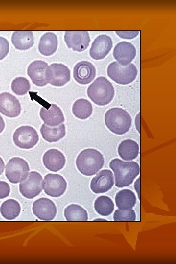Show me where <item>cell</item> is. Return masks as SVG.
Instances as JSON below:
<instances>
[{"label": "cell", "instance_id": "cell-1", "mask_svg": "<svg viewBox=\"0 0 176 264\" xmlns=\"http://www.w3.org/2000/svg\"><path fill=\"white\" fill-rule=\"evenodd\" d=\"M109 167L113 172L115 186L118 188L131 185L140 173L138 164L133 161H124L114 158L110 162Z\"/></svg>", "mask_w": 176, "mask_h": 264}, {"label": "cell", "instance_id": "cell-2", "mask_svg": "<svg viewBox=\"0 0 176 264\" xmlns=\"http://www.w3.org/2000/svg\"><path fill=\"white\" fill-rule=\"evenodd\" d=\"M103 155L94 149H86L77 155L76 166L78 171L85 176H92L99 171L104 165Z\"/></svg>", "mask_w": 176, "mask_h": 264}, {"label": "cell", "instance_id": "cell-3", "mask_svg": "<svg viewBox=\"0 0 176 264\" xmlns=\"http://www.w3.org/2000/svg\"><path fill=\"white\" fill-rule=\"evenodd\" d=\"M87 95L95 105L104 106L109 104L114 96L112 84L105 77L97 78L88 88Z\"/></svg>", "mask_w": 176, "mask_h": 264}, {"label": "cell", "instance_id": "cell-4", "mask_svg": "<svg viewBox=\"0 0 176 264\" xmlns=\"http://www.w3.org/2000/svg\"><path fill=\"white\" fill-rule=\"evenodd\" d=\"M132 120L129 112L119 108L110 109L104 116L106 126L116 135H123L128 132L132 126Z\"/></svg>", "mask_w": 176, "mask_h": 264}, {"label": "cell", "instance_id": "cell-5", "mask_svg": "<svg viewBox=\"0 0 176 264\" xmlns=\"http://www.w3.org/2000/svg\"><path fill=\"white\" fill-rule=\"evenodd\" d=\"M107 73L108 77L116 84L126 85L134 81L138 71L133 64L122 66L117 62H113L108 66Z\"/></svg>", "mask_w": 176, "mask_h": 264}, {"label": "cell", "instance_id": "cell-6", "mask_svg": "<svg viewBox=\"0 0 176 264\" xmlns=\"http://www.w3.org/2000/svg\"><path fill=\"white\" fill-rule=\"evenodd\" d=\"M29 171V166L26 161L20 157H14L7 163L5 175L10 182L17 184L26 178Z\"/></svg>", "mask_w": 176, "mask_h": 264}, {"label": "cell", "instance_id": "cell-7", "mask_svg": "<svg viewBox=\"0 0 176 264\" xmlns=\"http://www.w3.org/2000/svg\"><path fill=\"white\" fill-rule=\"evenodd\" d=\"M43 182L42 176L39 173L30 172L26 178L20 183V192L26 198H33L42 192Z\"/></svg>", "mask_w": 176, "mask_h": 264}, {"label": "cell", "instance_id": "cell-8", "mask_svg": "<svg viewBox=\"0 0 176 264\" xmlns=\"http://www.w3.org/2000/svg\"><path fill=\"white\" fill-rule=\"evenodd\" d=\"M45 76L47 84L55 87H62L69 82L70 71L65 65L53 63L46 68Z\"/></svg>", "mask_w": 176, "mask_h": 264}, {"label": "cell", "instance_id": "cell-9", "mask_svg": "<svg viewBox=\"0 0 176 264\" xmlns=\"http://www.w3.org/2000/svg\"><path fill=\"white\" fill-rule=\"evenodd\" d=\"M13 139L14 144L22 149H30L39 141V135L36 130L29 126L20 127L15 131Z\"/></svg>", "mask_w": 176, "mask_h": 264}, {"label": "cell", "instance_id": "cell-10", "mask_svg": "<svg viewBox=\"0 0 176 264\" xmlns=\"http://www.w3.org/2000/svg\"><path fill=\"white\" fill-rule=\"evenodd\" d=\"M43 188L47 196L58 198L63 196L67 188V182L59 174H48L44 176Z\"/></svg>", "mask_w": 176, "mask_h": 264}, {"label": "cell", "instance_id": "cell-11", "mask_svg": "<svg viewBox=\"0 0 176 264\" xmlns=\"http://www.w3.org/2000/svg\"><path fill=\"white\" fill-rule=\"evenodd\" d=\"M64 41L68 48L81 52L87 49L90 39L88 31H67L65 33Z\"/></svg>", "mask_w": 176, "mask_h": 264}, {"label": "cell", "instance_id": "cell-12", "mask_svg": "<svg viewBox=\"0 0 176 264\" xmlns=\"http://www.w3.org/2000/svg\"><path fill=\"white\" fill-rule=\"evenodd\" d=\"M32 210L33 214L42 220H52L57 214V207L54 202L46 198H41L34 201Z\"/></svg>", "mask_w": 176, "mask_h": 264}, {"label": "cell", "instance_id": "cell-13", "mask_svg": "<svg viewBox=\"0 0 176 264\" xmlns=\"http://www.w3.org/2000/svg\"><path fill=\"white\" fill-rule=\"evenodd\" d=\"M114 184L113 175L108 169L102 170L91 180L90 188L95 194H103L110 191Z\"/></svg>", "mask_w": 176, "mask_h": 264}, {"label": "cell", "instance_id": "cell-14", "mask_svg": "<svg viewBox=\"0 0 176 264\" xmlns=\"http://www.w3.org/2000/svg\"><path fill=\"white\" fill-rule=\"evenodd\" d=\"M112 47L111 38L106 35H100L95 38L89 50L90 57L95 60L105 59Z\"/></svg>", "mask_w": 176, "mask_h": 264}, {"label": "cell", "instance_id": "cell-15", "mask_svg": "<svg viewBox=\"0 0 176 264\" xmlns=\"http://www.w3.org/2000/svg\"><path fill=\"white\" fill-rule=\"evenodd\" d=\"M95 76V67L89 62H79L73 67V77L75 81L79 84H88L94 80Z\"/></svg>", "mask_w": 176, "mask_h": 264}, {"label": "cell", "instance_id": "cell-16", "mask_svg": "<svg viewBox=\"0 0 176 264\" xmlns=\"http://www.w3.org/2000/svg\"><path fill=\"white\" fill-rule=\"evenodd\" d=\"M136 54V48L134 45L126 41L117 43L113 50L114 59L122 66L131 64L135 58Z\"/></svg>", "mask_w": 176, "mask_h": 264}, {"label": "cell", "instance_id": "cell-17", "mask_svg": "<svg viewBox=\"0 0 176 264\" xmlns=\"http://www.w3.org/2000/svg\"><path fill=\"white\" fill-rule=\"evenodd\" d=\"M0 112L9 118L19 116L21 112V106L19 100L8 92L0 93Z\"/></svg>", "mask_w": 176, "mask_h": 264}, {"label": "cell", "instance_id": "cell-18", "mask_svg": "<svg viewBox=\"0 0 176 264\" xmlns=\"http://www.w3.org/2000/svg\"><path fill=\"white\" fill-rule=\"evenodd\" d=\"M42 160L45 168L53 172L62 170L66 162L64 154L55 149H51L46 151L43 155Z\"/></svg>", "mask_w": 176, "mask_h": 264}, {"label": "cell", "instance_id": "cell-19", "mask_svg": "<svg viewBox=\"0 0 176 264\" xmlns=\"http://www.w3.org/2000/svg\"><path fill=\"white\" fill-rule=\"evenodd\" d=\"M47 66L48 64L41 60L35 61L29 64L27 74L33 84L38 87H43L47 84L45 76Z\"/></svg>", "mask_w": 176, "mask_h": 264}, {"label": "cell", "instance_id": "cell-20", "mask_svg": "<svg viewBox=\"0 0 176 264\" xmlns=\"http://www.w3.org/2000/svg\"><path fill=\"white\" fill-rule=\"evenodd\" d=\"M40 116L44 123L49 126H57L65 121L62 110L55 104H51L47 108L42 107Z\"/></svg>", "mask_w": 176, "mask_h": 264}, {"label": "cell", "instance_id": "cell-21", "mask_svg": "<svg viewBox=\"0 0 176 264\" xmlns=\"http://www.w3.org/2000/svg\"><path fill=\"white\" fill-rule=\"evenodd\" d=\"M58 47V38L56 34L47 32L42 36L38 44L39 52L44 56L52 55Z\"/></svg>", "mask_w": 176, "mask_h": 264}, {"label": "cell", "instance_id": "cell-22", "mask_svg": "<svg viewBox=\"0 0 176 264\" xmlns=\"http://www.w3.org/2000/svg\"><path fill=\"white\" fill-rule=\"evenodd\" d=\"M40 132L43 139L49 143L56 142L62 139L66 135L65 125L62 124L57 126H49L42 125Z\"/></svg>", "mask_w": 176, "mask_h": 264}, {"label": "cell", "instance_id": "cell-23", "mask_svg": "<svg viewBox=\"0 0 176 264\" xmlns=\"http://www.w3.org/2000/svg\"><path fill=\"white\" fill-rule=\"evenodd\" d=\"M117 153L119 157L124 160L129 161L136 158L139 153V146L134 140L125 139L118 145Z\"/></svg>", "mask_w": 176, "mask_h": 264}, {"label": "cell", "instance_id": "cell-24", "mask_svg": "<svg viewBox=\"0 0 176 264\" xmlns=\"http://www.w3.org/2000/svg\"><path fill=\"white\" fill-rule=\"evenodd\" d=\"M11 41L15 47L20 50H26L30 48L34 44L33 32L27 31H15Z\"/></svg>", "mask_w": 176, "mask_h": 264}, {"label": "cell", "instance_id": "cell-25", "mask_svg": "<svg viewBox=\"0 0 176 264\" xmlns=\"http://www.w3.org/2000/svg\"><path fill=\"white\" fill-rule=\"evenodd\" d=\"M136 197L134 193L129 189L118 191L115 196V202L119 209H132L135 204Z\"/></svg>", "mask_w": 176, "mask_h": 264}, {"label": "cell", "instance_id": "cell-26", "mask_svg": "<svg viewBox=\"0 0 176 264\" xmlns=\"http://www.w3.org/2000/svg\"><path fill=\"white\" fill-rule=\"evenodd\" d=\"M21 207L20 203L14 199H8L2 203L0 207V213L3 218L12 220L20 214Z\"/></svg>", "mask_w": 176, "mask_h": 264}, {"label": "cell", "instance_id": "cell-27", "mask_svg": "<svg viewBox=\"0 0 176 264\" xmlns=\"http://www.w3.org/2000/svg\"><path fill=\"white\" fill-rule=\"evenodd\" d=\"M72 112L76 118L86 120L92 114V105L85 99H79L74 102L72 106Z\"/></svg>", "mask_w": 176, "mask_h": 264}, {"label": "cell", "instance_id": "cell-28", "mask_svg": "<svg viewBox=\"0 0 176 264\" xmlns=\"http://www.w3.org/2000/svg\"><path fill=\"white\" fill-rule=\"evenodd\" d=\"M64 217L67 221H87L88 214L86 210L77 204L68 205L64 209Z\"/></svg>", "mask_w": 176, "mask_h": 264}, {"label": "cell", "instance_id": "cell-29", "mask_svg": "<svg viewBox=\"0 0 176 264\" xmlns=\"http://www.w3.org/2000/svg\"><path fill=\"white\" fill-rule=\"evenodd\" d=\"M95 212L100 216H108L114 210V203L109 197L101 196L97 197L94 202Z\"/></svg>", "mask_w": 176, "mask_h": 264}, {"label": "cell", "instance_id": "cell-30", "mask_svg": "<svg viewBox=\"0 0 176 264\" xmlns=\"http://www.w3.org/2000/svg\"><path fill=\"white\" fill-rule=\"evenodd\" d=\"M30 88V85L27 79L20 77L14 79L11 84V89L16 95L22 96L26 94Z\"/></svg>", "mask_w": 176, "mask_h": 264}, {"label": "cell", "instance_id": "cell-31", "mask_svg": "<svg viewBox=\"0 0 176 264\" xmlns=\"http://www.w3.org/2000/svg\"><path fill=\"white\" fill-rule=\"evenodd\" d=\"M114 221H129L136 220V214L132 209L127 210L116 209L113 215Z\"/></svg>", "mask_w": 176, "mask_h": 264}, {"label": "cell", "instance_id": "cell-32", "mask_svg": "<svg viewBox=\"0 0 176 264\" xmlns=\"http://www.w3.org/2000/svg\"><path fill=\"white\" fill-rule=\"evenodd\" d=\"M9 44L4 38L0 36V61L3 60L9 53Z\"/></svg>", "mask_w": 176, "mask_h": 264}, {"label": "cell", "instance_id": "cell-33", "mask_svg": "<svg viewBox=\"0 0 176 264\" xmlns=\"http://www.w3.org/2000/svg\"><path fill=\"white\" fill-rule=\"evenodd\" d=\"M139 31H115L117 36L122 39L132 40L134 39L139 33Z\"/></svg>", "mask_w": 176, "mask_h": 264}, {"label": "cell", "instance_id": "cell-34", "mask_svg": "<svg viewBox=\"0 0 176 264\" xmlns=\"http://www.w3.org/2000/svg\"><path fill=\"white\" fill-rule=\"evenodd\" d=\"M10 193L9 184L5 181H0V199L4 198L9 196Z\"/></svg>", "mask_w": 176, "mask_h": 264}, {"label": "cell", "instance_id": "cell-35", "mask_svg": "<svg viewBox=\"0 0 176 264\" xmlns=\"http://www.w3.org/2000/svg\"><path fill=\"white\" fill-rule=\"evenodd\" d=\"M134 189L138 195V198L140 199V177L136 179L134 183Z\"/></svg>", "mask_w": 176, "mask_h": 264}, {"label": "cell", "instance_id": "cell-36", "mask_svg": "<svg viewBox=\"0 0 176 264\" xmlns=\"http://www.w3.org/2000/svg\"><path fill=\"white\" fill-rule=\"evenodd\" d=\"M135 127L136 131L139 133L140 132V112H138L135 117Z\"/></svg>", "mask_w": 176, "mask_h": 264}, {"label": "cell", "instance_id": "cell-37", "mask_svg": "<svg viewBox=\"0 0 176 264\" xmlns=\"http://www.w3.org/2000/svg\"><path fill=\"white\" fill-rule=\"evenodd\" d=\"M5 128V123L2 117L0 115V133H1Z\"/></svg>", "mask_w": 176, "mask_h": 264}, {"label": "cell", "instance_id": "cell-38", "mask_svg": "<svg viewBox=\"0 0 176 264\" xmlns=\"http://www.w3.org/2000/svg\"><path fill=\"white\" fill-rule=\"evenodd\" d=\"M5 168L4 162L2 158L0 156V176L2 174Z\"/></svg>", "mask_w": 176, "mask_h": 264}, {"label": "cell", "instance_id": "cell-39", "mask_svg": "<svg viewBox=\"0 0 176 264\" xmlns=\"http://www.w3.org/2000/svg\"><path fill=\"white\" fill-rule=\"evenodd\" d=\"M104 220V221H107L106 220H104V219H101V220Z\"/></svg>", "mask_w": 176, "mask_h": 264}]
</instances>
